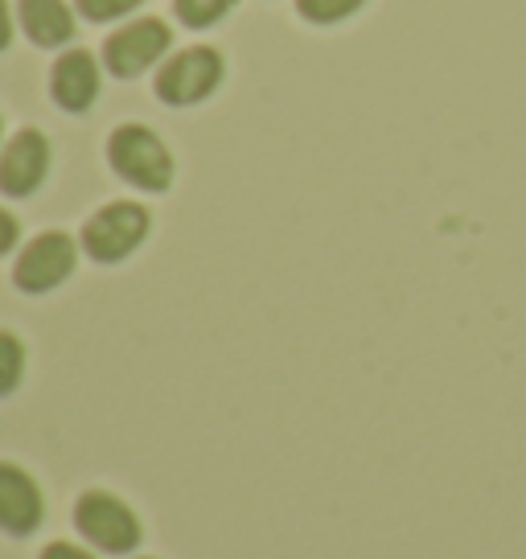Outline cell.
<instances>
[{
	"mask_svg": "<svg viewBox=\"0 0 526 559\" xmlns=\"http://www.w3.org/2000/svg\"><path fill=\"white\" fill-rule=\"evenodd\" d=\"M107 160H111V169L128 186H136L144 193H165L174 186V153L144 123H123V128H116L111 140H107Z\"/></svg>",
	"mask_w": 526,
	"mask_h": 559,
	"instance_id": "1",
	"label": "cell"
},
{
	"mask_svg": "<svg viewBox=\"0 0 526 559\" xmlns=\"http://www.w3.org/2000/svg\"><path fill=\"white\" fill-rule=\"evenodd\" d=\"M74 526L79 535L107 556H128L141 547V519L136 510L128 507L123 498L107 493V489H87L79 502H74Z\"/></svg>",
	"mask_w": 526,
	"mask_h": 559,
	"instance_id": "2",
	"label": "cell"
},
{
	"mask_svg": "<svg viewBox=\"0 0 526 559\" xmlns=\"http://www.w3.org/2000/svg\"><path fill=\"white\" fill-rule=\"evenodd\" d=\"M148 210L141 202H111L99 214H91L83 227V251L95 263H120L148 239Z\"/></svg>",
	"mask_w": 526,
	"mask_h": 559,
	"instance_id": "3",
	"label": "cell"
},
{
	"mask_svg": "<svg viewBox=\"0 0 526 559\" xmlns=\"http://www.w3.org/2000/svg\"><path fill=\"white\" fill-rule=\"evenodd\" d=\"M223 53L214 46H190V50L174 53L157 74V95L174 107H193L211 99L218 83H223Z\"/></svg>",
	"mask_w": 526,
	"mask_h": 559,
	"instance_id": "4",
	"label": "cell"
},
{
	"mask_svg": "<svg viewBox=\"0 0 526 559\" xmlns=\"http://www.w3.org/2000/svg\"><path fill=\"white\" fill-rule=\"evenodd\" d=\"M169 41H174V34H169V25L157 17H141L132 21V25H123V29H116V34L107 37L104 46V62L111 74H120V79H136V74H144L148 67H157L160 58H165V50H169Z\"/></svg>",
	"mask_w": 526,
	"mask_h": 559,
	"instance_id": "5",
	"label": "cell"
},
{
	"mask_svg": "<svg viewBox=\"0 0 526 559\" xmlns=\"http://www.w3.org/2000/svg\"><path fill=\"white\" fill-rule=\"evenodd\" d=\"M74 260H79V243L71 235L67 230H46L17 255L13 280H17L21 293H50L74 272Z\"/></svg>",
	"mask_w": 526,
	"mask_h": 559,
	"instance_id": "6",
	"label": "cell"
},
{
	"mask_svg": "<svg viewBox=\"0 0 526 559\" xmlns=\"http://www.w3.org/2000/svg\"><path fill=\"white\" fill-rule=\"evenodd\" d=\"M50 174V140L37 128H25L0 148V190L9 198H29Z\"/></svg>",
	"mask_w": 526,
	"mask_h": 559,
	"instance_id": "7",
	"label": "cell"
},
{
	"mask_svg": "<svg viewBox=\"0 0 526 559\" xmlns=\"http://www.w3.org/2000/svg\"><path fill=\"white\" fill-rule=\"evenodd\" d=\"M41 514H46V502L34 477L13 461H0V531L25 539L41 526Z\"/></svg>",
	"mask_w": 526,
	"mask_h": 559,
	"instance_id": "8",
	"label": "cell"
},
{
	"mask_svg": "<svg viewBox=\"0 0 526 559\" xmlns=\"http://www.w3.org/2000/svg\"><path fill=\"white\" fill-rule=\"evenodd\" d=\"M50 91L58 107L67 111H87L99 95V62L91 58L87 50H67L58 62H53L50 74Z\"/></svg>",
	"mask_w": 526,
	"mask_h": 559,
	"instance_id": "9",
	"label": "cell"
},
{
	"mask_svg": "<svg viewBox=\"0 0 526 559\" xmlns=\"http://www.w3.org/2000/svg\"><path fill=\"white\" fill-rule=\"evenodd\" d=\"M21 25L37 46H67L74 37V13L67 0H21Z\"/></svg>",
	"mask_w": 526,
	"mask_h": 559,
	"instance_id": "10",
	"label": "cell"
},
{
	"mask_svg": "<svg viewBox=\"0 0 526 559\" xmlns=\"http://www.w3.org/2000/svg\"><path fill=\"white\" fill-rule=\"evenodd\" d=\"M370 0H297V13L309 25H342V21L358 17Z\"/></svg>",
	"mask_w": 526,
	"mask_h": 559,
	"instance_id": "11",
	"label": "cell"
},
{
	"mask_svg": "<svg viewBox=\"0 0 526 559\" xmlns=\"http://www.w3.org/2000/svg\"><path fill=\"white\" fill-rule=\"evenodd\" d=\"M25 379V346L17 333L0 330V400L13 395Z\"/></svg>",
	"mask_w": 526,
	"mask_h": 559,
	"instance_id": "12",
	"label": "cell"
},
{
	"mask_svg": "<svg viewBox=\"0 0 526 559\" xmlns=\"http://www.w3.org/2000/svg\"><path fill=\"white\" fill-rule=\"evenodd\" d=\"M174 9L190 29H211L235 9V0H174Z\"/></svg>",
	"mask_w": 526,
	"mask_h": 559,
	"instance_id": "13",
	"label": "cell"
},
{
	"mask_svg": "<svg viewBox=\"0 0 526 559\" xmlns=\"http://www.w3.org/2000/svg\"><path fill=\"white\" fill-rule=\"evenodd\" d=\"M141 4L144 0H79V13L87 21H116V17H128Z\"/></svg>",
	"mask_w": 526,
	"mask_h": 559,
	"instance_id": "14",
	"label": "cell"
},
{
	"mask_svg": "<svg viewBox=\"0 0 526 559\" xmlns=\"http://www.w3.org/2000/svg\"><path fill=\"white\" fill-rule=\"evenodd\" d=\"M13 247H17V218L0 206V255L13 251Z\"/></svg>",
	"mask_w": 526,
	"mask_h": 559,
	"instance_id": "15",
	"label": "cell"
},
{
	"mask_svg": "<svg viewBox=\"0 0 526 559\" xmlns=\"http://www.w3.org/2000/svg\"><path fill=\"white\" fill-rule=\"evenodd\" d=\"M41 559H95V556H91L87 547H74V543H50L41 551Z\"/></svg>",
	"mask_w": 526,
	"mask_h": 559,
	"instance_id": "16",
	"label": "cell"
},
{
	"mask_svg": "<svg viewBox=\"0 0 526 559\" xmlns=\"http://www.w3.org/2000/svg\"><path fill=\"white\" fill-rule=\"evenodd\" d=\"M13 41V17H9V0H0V50Z\"/></svg>",
	"mask_w": 526,
	"mask_h": 559,
	"instance_id": "17",
	"label": "cell"
}]
</instances>
